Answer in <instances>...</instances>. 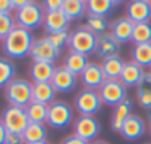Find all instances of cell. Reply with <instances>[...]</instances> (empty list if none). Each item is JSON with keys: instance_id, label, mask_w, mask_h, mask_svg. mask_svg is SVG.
<instances>
[{"instance_id": "obj_42", "label": "cell", "mask_w": 151, "mask_h": 144, "mask_svg": "<svg viewBox=\"0 0 151 144\" xmlns=\"http://www.w3.org/2000/svg\"><path fill=\"white\" fill-rule=\"evenodd\" d=\"M35 144H51V143H49V141H43V143H35Z\"/></svg>"}, {"instance_id": "obj_3", "label": "cell", "mask_w": 151, "mask_h": 144, "mask_svg": "<svg viewBox=\"0 0 151 144\" xmlns=\"http://www.w3.org/2000/svg\"><path fill=\"white\" fill-rule=\"evenodd\" d=\"M4 97L9 106L27 107L32 101V84L22 78H15L4 87Z\"/></svg>"}, {"instance_id": "obj_27", "label": "cell", "mask_w": 151, "mask_h": 144, "mask_svg": "<svg viewBox=\"0 0 151 144\" xmlns=\"http://www.w3.org/2000/svg\"><path fill=\"white\" fill-rule=\"evenodd\" d=\"M131 60L141 68H151V43L134 44L131 50Z\"/></svg>"}, {"instance_id": "obj_14", "label": "cell", "mask_w": 151, "mask_h": 144, "mask_svg": "<svg viewBox=\"0 0 151 144\" xmlns=\"http://www.w3.org/2000/svg\"><path fill=\"white\" fill-rule=\"evenodd\" d=\"M145 130L147 127H145L144 119L138 115H131L122 125V130L119 134L128 141H137L145 134Z\"/></svg>"}, {"instance_id": "obj_13", "label": "cell", "mask_w": 151, "mask_h": 144, "mask_svg": "<svg viewBox=\"0 0 151 144\" xmlns=\"http://www.w3.org/2000/svg\"><path fill=\"white\" fill-rule=\"evenodd\" d=\"M51 85L57 93H70L78 85V77L69 72L63 65L57 66L54 71V75L51 78Z\"/></svg>"}, {"instance_id": "obj_36", "label": "cell", "mask_w": 151, "mask_h": 144, "mask_svg": "<svg viewBox=\"0 0 151 144\" xmlns=\"http://www.w3.org/2000/svg\"><path fill=\"white\" fill-rule=\"evenodd\" d=\"M4 144H25V140L22 137V134H16V132H7L6 134V140Z\"/></svg>"}, {"instance_id": "obj_9", "label": "cell", "mask_w": 151, "mask_h": 144, "mask_svg": "<svg viewBox=\"0 0 151 144\" xmlns=\"http://www.w3.org/2000/svg\"><path fill=\"white\" fill-rule=\"evenodd\" d=\"M73 134L87 143H93L100 134V122L94 116H79L73 121Z\"/></svg>"}, {"instance_id": "obj_30", "label": "cell", "mask_w": 151, "mask_h": 144, "mask_svg": "<svg viewBox=\"0 0 151 144\" xmlns=\"http://www.w3.org/2000/svg\"><path fill=\"white\" fill-rule=\"evenodd\" d=\"M110 25L111 24L103 16H94V15H87L85 16V27L96 35L110 33Z\"/></svg>"}, {"instance_id": "obj_39", "label": "cell", "mask_w": 151, "mask_h": 144, "mask_svg": "<svg viewBox=\"0 0 151 144\" xmlns=\"http://www.w3.org/2000/svg\"><path fill=\"white\" fill-rule=\"evenodd\" d=\"M6 134H7V131H6L4 125H3V124H1V121H0V144H4V140H6Z\"/></svg>"}, {"instance_id": "obj_31", "label": "cell", "mask_w": 151, "mask_h": 144, "mask_svg": "<svg viewBox=\"0 0 151 144\" xmlns=\"http://www.w3.org/2000/svg\"><path fill=\"white\" fill-rule=\"evenodd\" d=\"M16 66L10 59L0 57V88H4L10 81L15 80Z\"/></svg>"}, {"instance_id": "obj_4", "label": "cell", "mask_w": 151, "mask_h": 144, "mask_svg": "<svg viewBox=\"0 0 151 144\" xmlns=\"http://www.w3.org/2000/svg\"><path fill=\"white\" fill-rule=\"evenodd\" d=\"M96 41H97V35L93 34L85 25H82L70 33L68 46L70 48V51L90 56V54H94L96 51Z\"/></svg>"}, {"instance_id": "obj_1", "label": "cell", "mask_w": 151, "mask_h": 144, "mask_svg": "<svg viewBox=\"0 0 151 144\" xmlns=\"http://www.w3.org/2000/svg\"><path fill=\"white\" fill-rule=\"evenodd\" d=\"M34 41H35V38H34L31 31L16 25L1 40V46H3V51L7 57L22 59V57L29 54Z\"/></svg>"}, {"instance_id": "obj_43", "label": "cell", "mask_w": 151, "mask_h": 144, "mask_svg": "<svg viewBox=\"0 0 151 144\" xmlns=\"http://www.w3.org/2000/svg\"><path fill=\"white\" fill-rule=\"evenodd\" d=\"M150 132H151V124H150Z\"/></svg>"}, {"instance_id": "obj_16", "label": "cell", "mask_w": 151, "mask_h": 144, "mask_svg": "<svg viewBox=\"0 0 151 144\" xmlns=\"http://www.w3.org/2000/svg\"><path fill=\"white\" fill-rule=\"evenodd\" d=\"M134 22L126 18V16H120L117 19H114L110 25V34L114 37V40L120 44L129 43L132 41V33H134Z\"/></svg>"}, {"instance_id": "obj_41", "label": "cell", "mask_w": 151, "mask_h": 144, "mask_svg": "<svg viewBox=\"0 0 151 144\" xmlns=\"http://www.w3.org/2000/svg\"><path fill=\"white\" fill-rule=\"evenodd\" d=\"M147 116H148V121H150V124H151V109L148 110V115H147Z\"/></svg>"}, {"instance_id": "obj_21", "label": "cell", "mask_w": 151, "mask_h": 144, "mask_svg": "<svg viewBox=\"0 0 151 144\" xmlns=\"http://www.w3.org/2000/svg\"><path fill=\"white\" fill-rule=\"evenodd\" d=\"M132 115V101L129 98L123 100L120 104H117L113 110V115H111V130L114 132H120L122 130V125L125 124V121Z\"/></svg>"}, {"instance_id": "obj_24", "label": "cell", "mask_w": 151, "mask_h": 144, "mask_svg": "<svg viewBox=\"0 0 151 144\" xmlns=\"http://www.w3.org/2000/svg\"><path fill=\"white\" fill-rule=\"evenodd\" d=\"M62 12L69 21L81 19L87 13V0H63Z\"/></svg>"}, {"instance_id": "obj_44", "label": "cell", "mask_w": 151, "mask_h": 144, "mask_svg": "<svg viewBox=\"0 0 151 144\" xmlns=\"http://www.w3.org/2000/svg\"><path fill=\"white\" fill-rule=\"evenodd\" d=\"M145 144H151V143H145Z\"/></svg>"}, {"instance_id": "obj_20", "label": "cell", "mask_w": 151, "mask_h": 144, "mask_svg": "<svg viewBox=\"0 0 151 144\" xmlns=\"http://www.w3.org/2000/svg\"><path fill=\"white\" fill-rule=\"evenodd\" d=\"M56 66L49 62H32L29 66V77L34 82H49L54 75Z\"/></svg>"}, {"instance_id": "obj_8", "label": "cell", "mask_w": 151, "mask_h": 144, "mask_svg": "<svg viewBox=\"0 0 151 144\" xmlns=\"http://www.w3.org/2000/svg\"><path fill=\"white\" fill-rule=\"evenodd\" d=\"M99 94L103 104L116 107L117 104H120L123 100L128 98V88L119 80H106V82L99 90Z\"/></svg>"}, {"instance_id": "obj_45", "label": "cell", "mask_w": 151, "mask_h": 144, "mask_svg": "<svg viewBox=\"0 0 151 144\" xmlns=\"http://www.w3.org/2000/svg\"><path fill=\"white\" fill-rule=\"evenodd\" d=\"M150 72H151V68H150Z\"/></svg>"}, {"instance_id": "obj_11", "label": "cell", "mask_w": 151, "mask_h": 144, "mask_svg": "<svg viewBox=\"0 0 151 144\" xmlns=\"http://www.w3.org/2000/svg\"><path fill=\"white\" fill-rule=\"evenodd\" d=\"M79 80L85 90H96L99 91L100 87L106 82V77L103 74L101 63L90 62L88 66L84 69V72L79 75Z\"/></svg>"}, {"instance_id": "obj_26", "label": "cell", "mask_w": 151, "mask_h": 144, "mask_svg": "<svg viewBox=\"0 0 151 144\" xmlns=\"http://www.w3.org/2000/svg\"><path fill=\"white\" fill-rule=\"evenodd\" d=\"M137 101L141 107L151 109V72H145L141 82L137 85Z\"/></svg>"}, {"instance_id": "obj_17", "label": "cell", "mask_w": 151, "mask_h": 144, "mask_svg": "<svg viewBox=\"0 0 151 144\" xmlns=\"http://www.w3.org/2000/svg\"><path fill=\"white\" fill-rule=\"evenodd\" d=\"M144 75H145V69L141 68L139 65H137L135 62L129 60V62H125V66H123V71H122L119 81L126 88L128 87H137L141 82Z\"/></svg>"}, {"instance_id": "obj_29", "label": "cell", "mask_w": 151, "mask_h": 144, "mask_svg": "<svg viewBox=\"0 0 151 144\" xmlns=\"http://www.w3.org/2000/svg\"><path fill=\"white\" fill-rule=\"evenodd\" d=\"M25 112L28 115L29 124H47V116H49V106L37 101H31L27 107Z\"/></svg>"}, {"instance_id": "obj_28", "label": "cell", "mask_w": 151, "mask_h": 144, "mask_svg": "<svg viewBox=\"0 0 151 144\" xmlns=\"http://www.w3.org/2000/svg\"><path fill=\"white\" fill-rule=\"evenodd\" d=\"M25 144H35L47 141V128L44 124H29L22 132Z\"/></svg>"}, {"instance_id": "obj_34", "label": "cell", "mask_w": 151, "mask_h": 144, "mask_svg": "<svg viewBox=\"0 0 151 144\" xmlns=\"http://www.w3.org/2000/svg\"><path fill=\"white\" fill-rule=\"evenodd\" d=\"M69 35H70L69 31H60V33H51V34H47L46 37L49 38V41H50L54 47H57L59 50H62L65 46H68V43H69Z\"/></svg>"}, {"instance_id": "obj_25", "label": "cell", "mask_w": 151, "mask_h": 144, "mask_svg": "<svg viewBox=\"0 0 151 144\" xmlns=\"http://www.w3.org/2000/svg\"><path fill=\"white\" fill-rule=\"evenodd\" d=\"M123 66H125V60L120 56H113V57L104 59L101 63L103 74H104L106 80H119L122 75Z\"/></svg>"}, {"instance_id": "obj_40", "label": "cell", "mask_w": 151, "mask_h": 144, "mask_svg": "<svg viewBox=\"0 0 151 144\" xmlns=\"http://www.w3.org/2000/svg\"><path fill=\"white\" fill-rule=\"evenodd\" d=\"M90 144H110V143H107V141H103V140H96V141H93V143H90Z\"/></svg>"}, {"instance_id": "obj_22", "label": "cell", "mask_w": 151, "mask_h": 144, "mask_svg": "<svg viewBox=\"0 0 151 144\" xmlns=\"http://www.w3.org/2000/svg\"><path fill=\"white\" fill-rule=\"evenodd\" d=\"M88 63H90L88 56L81 54V53H76V51H70V50H69V53H68L66 57H65L63 66H65L69 72H72L73 75L79 77V75L84 72V69L88 66Z\"/></svg>"}, {"instance_id": "obj_38", "label": "cell", "mask_w": 151, "mask_h": 144, "mask_svg": "<svg viewBox=\"0 0 151 144\" xmlns=\"http://www.w3.org/2000/svg\"><path fill=\"white\" fill-rule=\"evenodd\" d=\"M60 144H90L87 143V141H84L82 138H79V137H76L75 134H70V135H68L63 141Z\"/></svg>"}, {"instance_id": "obj_23", "label": "cell", "mask_w": 151, "mask_h": 144, "mask_svg": "<svg viewBox=\"0 0 151 144\" xmlns=\"http://www.w3.org/2000/svg\"><path fill=\"white\" fill-rule=\"evenodd\" d=\"M120 1L117 0H87V15L106 18Z\"/></svg>"}, {"instance_id": "obj_15", "label": "cell", "mask_w": 151, "mask_h": 144, "mask_svg": "<svg viewBox=\"0 0 151 144\" xmlns=\"http://www.w3.org/2000/svg\"><path fill=\"white\" fill-rule=\"evenodd\" d=\"M119 53H120V43H117L110 33L97 35L96 51H94L96 56H99L104 60L113 56H119Z\"/></svg>"}, {"instance_id": "obj_12", "label": "cell", "mask_w": 151, "mask_h": 144, "mask_svg": "<svg viewBox=\"0 0 151 144\" xmlns=\"http://www.w3.org/2000/svg\"><path fill=\"white\" fill-rule=\"evenodd\" d=\"M126 18L134 24H150L151 1L150 0H132L126 3Z\"/></svg>"}, {"instance_id": "obj_19", "label": "cell", "mask_w": 151, "mask_h": 144, "mask_svg": "<svg viewBox=\"0 0 151 144\" xmlns=\"http://www.w3.org/2000/svg\"><path fill=\"white\" fill-rule=\"evenodd\" d=\"M57 91L51 85V82H32V101L43 103L50 106L53 101H56Z\"/></svg>"}, {"instance_id": "obj_35", "label": "cell", "mask_w": 151, "mask_h": 144, "mask_svg": "<svg viewBox=\"0 0 151 144\" xmlns=\"http://www.w3.org/2000/svg\"><path fill=\"white\" fill-rule=\"evenodd\" d=\"M41 4H43L46 12H56V10H62L63 0H46Z\"/></svg>"}, {"instance_id": "obj_18", "label": "cell", "mask_w": 151, "mask_h": 144, "mask_svg": "<svg viewBox=\"0 0 151 144\" xmlns=\"http://www.w3.org/2000/svg\"><path fill=\"white\" fill-rule=\"evenodd\" d=\"M44 30L47 34L51 33H60V31H68L70 21L66 18V15L62 10H56V12H46L44 16Z\"/></svg>"}, {"instance_id": "obj_6", "label": "cell", "mask_w": 151, "mask_h": 144, "mask_svg": "<svg viewBox=\"0 0 151 144\" xmlns=\"http://www.w3.org/2000/svg\"><path fill=\"white\" fill-rule=\"evenodd\" d=\"M0 121L7 132H16V134H22L25 128L29 125L25 107H18V106H7L3 110Z\"/></svg>"}, {"instance_id": "obj_37", "label": "cell", "mask_w": 151, "mask_h": 144, "mask_svg": "<svg viewBox=\"0 0 151 144\" xmlns=\"http://www.w3.org/2000/svg\"><path fill=\"white\" fill-rule=\"evenodd\" d=\"M13 0H0V13H12Z\"/></svg>"}, {"instance_id": "obj_7", "label": "cell", "mask_w": 151, "mask_h": 144, "mask_svg": "<svg viewBox=\"0 0 151 144\" xmlns=\"http://www.w3.org/2000/svg\"><path fill=\"white\" fill-rule=\"evenodd\" d=\"M75 109L81 116H94L99 113L103 106V101L100 98L99 91L96 90H82L75 97Z\"/></svg>"}, {"instance_id": "obj_32", "label": "cell", "mask_w": 151, "mask_h": 144, "mask_svg": "<svg viewBox=\"0 0 151 144\" xmlns=\"http://www.w3.org/2000/svg\"><path fill=\"white\" fill-rule=\"evenodd\" d=\"M132 43L134 44L151 43V24H135L134 25Z\"/></svg>"}, {"instance_id": "obj_2", "label": "cell", "mask_w": 151, "mask_h": 144, "mask_svg": "<svg viewBox=\"0 0 151 144\" xmlns=\"http://www.w3.org/2000/svg\"><path fill=\"white\" fill-rule=\"evenodd\" d=\"M44 16H46V10H44L43 4L32 1V0H28V3L24 7L15 10L16 25L21 28H25L28 31L40 28L44 22Z\"/></svg>"}, {"instance_id": "obj_33", "label": "cell", "mask_w": 151, "mask_h": 144, "mask_svg": "<svg viewBox=\"0 0 151 144\" xmlns=\"http://www.w3.org/2000/svg\"><path fill=\"white\" fill-rule=\"evenodd\" d=\"M15 27L16 21L12 13H0V40H3Z\"/></svg>"}, {"instance_id": "obj_10", "label": "cell", "mask_w": 151, "mask_h": 144, "mask_svg": "<svg viewBox=\"0 0 151 144\" xmlns=\"http://www.w3.org/2000/svg\"><path fill=\"white\" fill-rule=\"evenodd\" d=\"M29 56L32 59V62H49V63H54L59 56H60V50L54 47L49 41L47 37L38 38L34 41L32 48L29 51Z\"/></svg>"}, {"instance_id": "obj_5", "label": "cell", "mask_w": 151, "mask_h": 144, "mask_svg": "<svg viewBox=\"0 0 151 144\" xmlns=\"http://www.w3.org/2000/svg\"><path fill=\"white\" fill-rule=\"evenodd\" d=\"M73 122V110L66 101L56 100L49 106L47 124L54 130H65Z\"/></svg>"}]
</instances>
